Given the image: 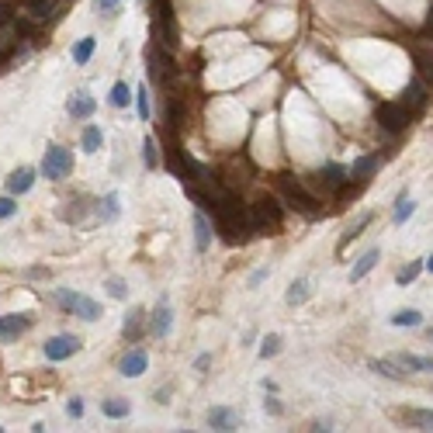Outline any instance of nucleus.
Segmentation results:
<instances>
[{
  "label": "nucleus",
  "mask_w": 433,
  "mask_h": 433,
  "mask_svg": "<svg viewBox=\"0 0 433 433\" xmlns=\"http://www.w3.org/2000/svg\"><path fill=\"white\" fill-rule=\"evenodd\" d=\"M309 281H291V288H288V305H302V302H309Z\"/></svg>",
  "instance_id": "obj_28"
},
{
  "label": "nucleus",
  "mask_w": 433,
  "mask_h": 433,
  "mask_svg": "<svg viewBox=\"0 0 433 433\" xmlns=\"http://www.w3.org/2000/svg\"><path fill=\"white\" fill-rule=\"evenodd\" d=\"M108 295H111V298H125V295H128L125 281H122V278H108Z\"/></svg>",
  "instance_id": "obj_38"
},
{
  "label": "nucleus",
  "mask_w": 433,
  "mask_h": 433,
  "mask_svg": "<svg viewBox=\"0 0 433 433\" xmlns=\"http://www.w3.org/2000/svg\"><path fill=\"white\" fill-rule=\"evenodd\" d=\"M211 215H215V229L222 233L226 243H247L250 233H253V219H250V208L243 201H236L233 194H219L211 204Z\"/></svg>",
  "instance_id": "obj_1"
},
{
  "label": "nucleus",
  "mask_w": 433,
  "mask_h": 433,
  "mask_svg": "<svg viewBox=\"0 0 433 433\" xmlns=\"http://www.w3.org/2000/svg\"><path fill=\"white\" fill-rule=\"evenodd\" d=\"M371 219H374V211H364V215H357V219H354L347 229H343V236H340V250H343L347 243H354V240H357V236H360V233L371 226Z\"/></svg>",
  "instance_id": "obj_19"
},
{
  "label": "nucleus",
  "mask_w": 433,
  "mask_h": 433,
  "mask_svg": "<svg viewBox=\"0 0 433 433\" xmlns=\"http://www.w3.org/2000/svg\"><path fill=\"white\" fill-rule=\"evenodd\" d=\"M264 409H267V412H271V416H281V412H285V409H281V402H278V398H264Z\"/></svg>",
  "instance_id": "obj_42"
},
{
  "label": "nucleus",
  "mask_w": 433,
  "mask_h": 433,
  "mask_svg": "<svg viewBox=\"0 0 433 433\" xmlns=\"http://www.w3.org/2000/svg\"><path fill=\"white\" fill-rule=\"evenodd\" d=\"M142 149H146V166H149V170H156V142H153V139H146V142H142Z\"/></svg>",
  "instance_id": "obj_39"
},
{
  "label": "nucleus",
  "mask_w": 433,
  "mask_h": 433,
  "mask_svg": "<svg viewBox=\"0 0 433 433\" xmlns=\"http://www.w3.org/2000/svg\"><path fill=\"white\" fill-rule=\"evenodd\" d=\"M426 336H430V340H433V326H430V329H426Z\"/></svg>",
  "instance_id": "obj_47"
},
{
  "label": "nucleus",
  "mask_w": 433,
  "mask_h": 433,
  "mask_svg": "<svg viewBox=\"0 0 433 433\" xmlns=\"http://www.w3.org/2000/svg\"><path fill=\"white\" fill-rule=\"evenodd\" d=\"M128 101H132L128 84H115V87H111V104H115V108H128Z\"/></svg>",
  "instance_id": "obj_32"
},
{
  "label": "nucleus",
  "mask_w": 433,
  "mask_h": 433,
  "mask_svg": "<svg viewBox=\"0 0 433 433\" xmlns=\"http://www.w3.org/2000/svg\"><path fill=\"white\" fill-rule=\"evenodd\" d=\"M128 398H104L101 402V412L108 416V419H122V416H128Z\"/></svg>",
  "instance_id": "obj_24"
},
{
  "label": "nucleus",
  "mask_w": 433,
  "mask_h": 433,
  "mask_svg": "<svg viewBox=\"0 0 433 433\" xmlns=\"http://www.w3.org/2000/svg\"><path fill=\"white\" fill-rule=\"evenodd\" d=\"M267 274H271V267H257V271L250 274V288H257V285H264V281H267Z\"/></svg>",
  "instance_id": "obj_40"
},
{
  "label": "nucleus",
  "mask_w": 433,
  "mask_h": 433,
  "mask_svg": "<svg viewBox=\"0 0 433 433\" xmlns=\"http://www.w3.org/2000/svg\"><path fill=\"white\" fill-rule=\"evenodd\" d=\"M419 271H423V264H405V267L395 274V281H398V285H412V281L419 278Z\"/></svg>",
  "instance_id": "obj_35"
},
{
  "label": "nucleus",
  "mask_w": 433,
  "mask_h": 433,
  "mask_svg": "<svg viewBox=\"0 0 433 433\" xmlns=\"http://www.w3.org/2000/svg\"><path fill=\"white\" fill-rule=\"evenodd\" d=\"M135 108H139V118L149 122V87H146V84L135 87Z\"/></svg>",
  "instance_id": "obj_30"
},
{
  "label": "nucleus",
  "mask_w": 433,
  "mask_h": 433,
  "mask_svg": "<svg viewBox=\"0 0 433 433\" xmlns=\"http://www.w3.org/2000/svg\"><path fill=\"white\" fill-rule=\"evenodd\" d=\"M419 323H423V316L416 309H402V312L392 316V326H419Z\"/></svg>",
  "instance_id": "obj_31"
},
{
  "label": "nucleus",
  "mask_w": 433,
  "mask_h": 433,
  "mask_svg": "<svg viewBox=\"0 0 433 433\" xmlns=\"http://www.w3.org/2000/svg\"><path fill=\"white\" fill-rule=\"evenodd\" d=\"M11 215H18V201H15V194L0 198V219H11Z\"/></svg>",
  "instance_id": "obj_37"
},
{
  "label": "nucleus",
  "mask_w": 433,
  "mask_h": 433,
  "mask_svg": "<svg viewBox=\"0 0 433 433\" xmlns=\"http://www.w3.org/2000/svg\"><path fill=\"white\" fill-rule=\"evenodd\" d=\"M94 46H97V39H80V42L73 46V63H77V66H84V63L94 56Z\"/></svg>",
  "instance_id": "obj_26"
},
{
  "label": "nucleus",
  "mask_w": 433,
  "mask_h": 433,
  "mask_svg": "<svg viewBox=\"0 0 433 433\" xmlns=\"http://www.w3.org/2000/svg\"><path fill=\"white\" fill-rule=\"evenodd\" d=\"M416 63H419V77L423 80H433V52H423V49H412Z\"/></svg>",
  "instance_id": "obj_29"
},
{
  "label": "nucleus",
  "mask_w": 433,
  "mask_h": 433,
  "mask_svg": "<svg viewBox=\"0 0 433 433\" xmlns=\"http://www.w3.org/2000/svg\"><path fill=\"white\" fill-rule=\"evenodd\" d=\"M278 191L285 194V204L295 208L298 215H305V219H319V215H323L319 198H316L298 177H278Z\"/></svg>",
  "instance_id": "obj_2"
},
{
  "label": "nucleus",
  "mask_w": 433,
  "mask_h": 433,
  "mask_svg": "<svg viewBox=\"0 0 433 433\" xmlns=\"http://www.w3.org/2000/svg\"><path fill=\"white\" fill-rule=\"evenodd\" d=\"M347 173H350L347 166H340V163H329V166H323V170H319L316 177L323 180V187L336 191V187H343V184H347Z\"/></svg>",
  "instance_id": "obj_14"
},
{
  "label": "nucleus",
  "mask_w": 433,
  "mask_h": 433,
  "mask_svg": "<svg viewBox=\"0 0 433 433\" xmlns=\"http://www.w3.org/2000/svg\"><path fill=\"white\" fill-rule=\"evenodd\" d=\"M402 101L409 104V111H412V108L419 111V108L426 104V80H423V77H412L409 87H405V97H402Z\"/></svg>",
  "instance_id": "obj_17"
},
{
  "label": "nucleus",
  "mask_w": 433,
  "mask_h": 433,
  "mask_svg": "<svg viewBox=\"0 0 433 433\" xmlns=\"http://www.w3.org/2000/svg\"><path fill=\"white\" fill-rule=\"evenodd\" d=\"M402 419L416 430H433V409H402Z\"/></svg>",
  "instance_id": "obj_21"
},
{
  "label": "nucleus",
  "mask_w": 433,
  "mask_h": 433,
  "mask_svg": "<svg viewBox=\"0 0 433 433\" xmlns=\"http://www.w3.org/2000/svg\"><path fill=\"white\" fill-rule=\"evenodd\" d=\"M56 302L66 309V312H73V316H80V319H87V323H94V319H101V305L94 302V298H87V295H80V291H56Z\"/></svg>",
  "instance_id": "obj_6"
},
{
  "label": "nucleus",
  "mask_w": 433,
  "mask_h": 433,
  "mask_svg": "<svg viewBox=\"0 0 433 433\" xmlns=\"http://www.w3.org/2000/svg\"><path fill=\"white\" fill-rule=\"evenodd\" d=\"M170 326H173V312H170L166 298H160V305H156V312H153V319H149V333H153L156 340H163V336H170Z\"/></svg>",
  "instance_id": "obj_10"
},
{
  "label": "nucleus",
  "mask_w": 433,
  "mask_h": 433,
  "mask_svg": "<svg viewBox=\"0 0 433 433\" xmlns=\"http://www.w3.org/2000/svg\"><path fill=\"white\" fill-rule=\"evenodd\" d=\"M97 215H101V222H115L118 215H122V198L111 191V194H104L101 201H97Z\"/></svg>",
  "instance_id": "obj_18"
},
{
  "label": "nucleus",
  "mask_w": 433,
  "mask_h": 433,
  "mask_svg": "<svg viewBox=\"0 0 433 433\" xmlns=\"http://www.w3.org/2000/svg\"><path fill=\"white\" fill-rule=\"evenodd\" d=\"M208 426L211 430H240L243 419H240V412H233L226 405H215V409H208Z\"/></svg>",
  "instance_id": "obj_9"
},
{
  "label": "nucleus",
  "mask_w": 433,
  "mask_h": 433,
  "mask_svg": "<svg viewBox=\"0 0 433 433\" xmlns=\"http://www.w3.org/2000/svg\"><path fill=\"white\" fill-rule=\"evenodd\" d=\"M42 173L49 180H66L73 173V153L66 146H49L42 156Z\"/></svg>",
  "instance_id": "obj_4"
},
{
  "label": "nucleus",
  "mask_w": 433,
  "mask_h": 433,
  "mask_svg": "<svg viewBox=\"0 0 433 433\" xmlns=\"http://www.w3.org/2000/svg\"><path fill=\"white\" fill-rule=\"evenodd\" d=\"M94 108H97V101H94L87 90H77V94L66 101V111H70L73 118H90V115H94Z\"/></svg>",
  "instance_id": "obj_11"
},
{
  "label": "nucleus",
  "mask_w": 433,
  "mask_h": 433,
  "mask_svg": "<svg viewBox=\"0 0 433 433\" xmlns=\"http://www.w3.org/2000/svg\"><path fill=\"white\" fill-rule=\"evenodd\" d=\"M274 354H281V336H278V333H271V336L260 343V357H264V360L274 357Z\"/></svg>",
  "instance_id": "obj_36"
},
{
  "label": "nucleus",
  "mask_w": 433,
  "mask_h": 433,
  "mask_svg": "<svg viewBox=\"0 0 433 433\" xmlns=\"http://www.w3.org/2000/svg\"><path fill=\"white\" fill-rule=\"evenodd\" d=\"M146 367H149V354H146L142 347H132V350L118 360V371H122L125 378H139V374H146Z\"/></svg>",
  "instance_id": "obj_8"
},
{
  "label": "nucleus",
  "mask_w": 433,
  "mask_h": 433,
  "mask_svg": "<svg viewBox=\"0 0 433 433\" xmlns=\"http://www.w3.org/2000/svg\"><path fill=\"white\" fill-rule=\"evenodd\" d=\"M374 166H378V156H360V160H357V163H354V170H350V173H354V177H360V180H364V177H367V173H371V170H374Z\"/></svg>",
  "instance_id": "obj_33"
},
{
  "label": "nucleus",
  "mask_w": 433,
  "mask_h": 433,
  "mask_svg": "<svg viewBox=\"0 0 433 433\" xmlns=\"http://www.w3.org/2000/svg\"><path fill=\"white\" fill-rule=\"evenodd\" d=\"M378 125L385 132H392V135L405 132L409 128V104L405 101H385V104H378Z\"/></svg>",
  "instance_id": "obj_5"
},
{
  "label": "nucleus",
  "mask_w": 433,
  "mask_h": 433,
  "mask_svg": "<svg viewBox=\"0 0 433 433\" xmlns=\"http://www.w3.org/2000/svg\"><path fill=\"white\" fill-rule=\"evenodd\" d=\"M426 28H430V35H433V8H430V15H426Z\"/></svg>",
  "instance_id": "obj_45"
},
{
  "label": "nucleus",
  "mask_w": 433,
  "mask_h": 433,
  "mask_svg": "<svg viewBox=\"0 0 433 433\" xmlns=\"http://www.w3.org/2000/svg\"><path fill=\"white\" fill-rule=\"evenodd\" d=\"M405 371H419V374H433V357H419V354H398L395 357Z\"/></svg>",
  "instance_id": "obj_20"
},
{
  "label": "nucleus",
  "mask_w": 433,
  "mask_h": 433,
  "mask_svg": "<svg viewBox=\"0 0 433 433\" xmlns=\"http://www.w3.org/2000/svg\"><path fill=\"white\" fill-rule=\"evenodd\" d=\"M97 8H101V11H111V8H118V0H97Z\"/></svg>",
  "instance_id": "obj_44"
},
{
  "label": "nucleus",
  "mask_w": 433,
  "mask_h": 433,
  "mask_svg": "<svg viewBox=\"0 0 433 433\" xmlns=\"http://www.w3.org/2000/svg\"><path fill=\"white\" fill-rule=\"evenodd\" d=\"M378 260H381V250H378V247H374V250H367V253H364V257L354 264V271H350V281H354V285H357V281H364V278H367V274L378 267Z\"/></svg>",
  "instance_id": "obj_15"
},
{
  "label": "nucleus",
  "mask_w": 433,
  "mask_h": 433,
  "mask_svg": "<svg viewBox=\"0 0 433 433\" xmlns=\"http://www.w3.org/2000/svg\"><path fill=\"white\" fill-rule=\"evenodd\" d=\"M28 326H32V319H28V316H4V319H0V340L21 336Z\"/></svg>",
  "instance_id": "obj_16"
},
{
  "label": "nucleus",
  "mask_w": 433,
  "mask_h": 433,
  "mask_svg": "<svg viewBox=\"0 0 433 433\" xmlns=\"http://www.w3.org/2000/svg\"><path fill=\"white\" fill-rule=\"evenodd\" d=\"M208 364H211V354H201V357H198V360H194V367H198V371H204V367H208Z\"/></svg>",
  "instance_id": "obj_43"
},
{
  "label": "nucleus",
  "mask_w": 433,
  "mask_h": 433,
  "mask_svg": "<svg viewBox=\"0 0 433 433\" xmlns=\"http://www.w3.org/2000/svg\"><path fill=\"white\" fill-rule=\"evenodd\" d=\"M208 247H211V222L204 211H194V250L204 253Z\"/></svg>",
  "instance_id": "obj_12"
},
{
  "label": "nucleus",
  "mask_w": 433,
  "mask_h": 433,
  "mask_svg": "<svg viewBox=\"0 0 433 433\" xmlns=\"http://www.w3.org/2000/svg\"><path fill=\"white\" fill-rule=\"evenodd\" d=\"M66 412H70L73 419H80V416H84V402H80V398H70V402H66Z\"/></svg>",
  "instance_id": "obj_41"
},
{
  "label": "nucleus",
  "mask_w": 433,
  "mask_h": 433,
  "mask_svg": "<svg viewBox=\"0 0 433 433\" xmlns=\"http://www.w3.org/2000/svg\"><path fill=\"white\" fill-rule=\"evenodd\" d=\"M426 271H430V274H433V253H430V257H426Z\"/></svg>",
  "instance_id": "obj_46"
},
{
  "label": "nucleus",
  "mask_w": 433,
  "mask_h": 433,
  "mask_svg": "<svg viewBox=\"0 0 433 433\" xmlns=\"http://www.w3.org/2000/svg\"><path fill=\"white\" fill-rule=\"evenodd\" d=\"M80 347H84L80 336H73V333H59V336L46 340V357H49V360H66V357H73Z\"/></svg>",
  "instance_id": "obj_7"
},
{
  "label": "nucleus",
  "mask_w": 433,
  "mask_h": 433,
  "mask_svg": "<svg viewBox=\"0 0 433 433\" xmlns=\"http://www.w3.org/2000/svg\"><path fill=\"white\" fill-rule=\"evenodd\" d=\"M66 204H70V208H63V219H66V222H80V219H84V201H80V198H77V201L70 198Z\"/></svg>",
  "instance_id": "obj_34"
},
{
  "label": "nucleus",
  "mask_w": 433,
  "mask_h": 433,
  "mask_svg": "<svg viewBox=\"0 0 433 433\" xmlns=\"http://www.w3.org/2000/svg\"><path fill=\"white\" fill-rule=\"evenodd\" d=\"M250 219H253V233H278L285 215L274 198H260L257 204H250Z\"/></svg>",
  "instance_id": "obj_3"
},
{
  "label": "nucleus",
  "mask_w": 433,
  "mask_h": 433,
  "mask_svg": "<svg viewBox=\"0 0 433 433\" xmlns=\"http://www.w3.org/2000/svg\"><path fill=\"white\" fill-rule=\"evenodd\" d=\"M32 184H35V170L32 166H18L8 177V194H25V191H32Z\"/></svg>",
  "instance_id": "obj_13"
},
{
  "label": "nucleus",
  "mask_w": 433,
  "mask_h": 433,
  "mask_svg": "<svg viewBox=\"0 0 433 433\" xmlns=\"http://www.w3.org/2000/svg\"><path fill=\"white\" fill-rule=\"evenodd\" d=\"M122 333H125V340H139V333H142V309H132V312L125 316Z\"/></svg>",
  "instance_id": "obj_25"
},
{
  "label": "nucleus",
  "mask_w": 433,
  "mask_h": 433,
  "mask_svg": "<svg viewBox=\"0 0 433 433\" xmlns=\"http://www.w3.org/2000/svg\"><path fill=\"white\" fill-rule=\"evenodd\" d=\"M371 371H378V374H385V378H392V381H402V378L409 374L398 360H385V357H381V360H371Z\"/></svg>",
  "instance_id": "obj_22"
},
{
  "label": "nucleus",
  "mask_w": 433,
  "mask_h": 433,
  "mask_svg": "<svg viewBox=\"0 0 433 433\" xmlns=\"http://www.w3.org/2000/svg\"><path fill=\"white\" fill-rule=\"evenodd\" d=\"M412 215H416V204H412L405 194H398L395 211H392V222H395V226H402V222H409V219H412Z\"/></svg>",
  "instance_id": "obj_23"
},
{
  "label": "nucleus",
  "mask_w": 433,
  "mask_h": 433,
  "mask_svg": "<svg viewBox=\"0 0 433 433\" xmlns=\"http://www.w3.org/2000/svg\"><path fill=\"white\" fill-rule=\"evenodd\" d=\"M84 153H97L101 149V142H104V132L97 128V125H90V128H84Z\"/></svg>",
  "instance_id": "obj_27"
}]
</instances>
